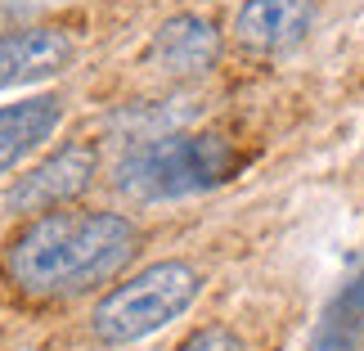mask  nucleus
<instances>
[{
	"mask_svg": "<svg viewBox=\"0 0 364 351\" xmlns=\"http://www.w3.org/2000/svg\"><path fill=\"white\" fill-rule=\"evenodd\" d=\"M139 252V226L104 207H54L9 234L0 271L23 298L68 302L108 284Z\"/></svg>",
	"mask_w": 364,
	"mask_h": 351,
	"instance_id": "f257e3e1",
	"label": "nucleus"
},
{
	"mask_svg": "<svg viewBox=\"0 0 364 351\" xmlns=\"http://www.w3.org/2000/svg\"><path fill=\"white\" fill-rule=\"evenodd\" d=\"M239 153L225 135L198 131V135H162L135 145L117 162L113 185L126 199L158 203V199H185V194L216 189L220 180L234 176Z\"/></svg>",
	"mask_w": 364,
	"mask_h": 351,
	"instance_id": "f03ea898",
	"label": "nucleus"
},
{
	"mask_svg": "<svg viewBox=\"0 0 364 351\" xmlns=\"http://www.w3.org/2000/svg\"><path fill=\"white\" fill-rule=\"evenodd\" d=\"M203 275L189 261H153L117 288H108L90 311V333L104 347H131L149 333L166 329L198 302Z\"/></svg>",
	"mask_w": 364,
	"mask_h": 351,
	"instance_id": "7ed1b4c3",
	"label": "nucleus"
},
{
	"mask_svg": "<svg viewBox=\"0 0 364 351\" xmlns=\"http://www.w3.org/2000/svg\"><path fill=\"white\" fill-rule=\"evenodd\" d=\"M95 172H100V153L86 140H68L63 149H54L46 162H36L27 176H18V185L9 189V207L27 216L54 212V207H68L77 194L90 189Z\"/></svg>",
	"mask_w": 364,
	"mask_h": 351,
	"instance_id": "20e7f679",
	"label": "nucleus"
},
{
	"mask_svg": "<svg viewBox=\"0 0 364 351\" xmlns=\"http://www.w3.org/2000/svg\"><path fill=\"white\" fill-rule=\"evenodd\" d=\"M144 59L162 77H203L220 63V32L203 14H176L153 32Z\"/></svg>",
	"mask_w": 364,
	"mask_h": 351,
	"instance_id": "39448f33",
	"label": "nucleus"
},
{
	"mask_svg": "<svg viewBox=\"0 0 364 351\" xmlns=\"http://www.w3.org/2000/svg\"><path fill=\"white\" fill-rule=\"evenodd\" d=\"M311 0H243V9L234 14V36L252 54H288L311 36Z\"/></svg>",
	"mask_w": 364,
	"mask_h": 351,
	"instance_id": "423d86ee",
	"label": "nucleus"
},
{
	"mask_svg": "<svg viewBox=\"0 0 364 351\" xmlns=\"http://www.w3.org/2000/svg\"><path fill=\"white\" fill-rule=\"evenodd\" d=\"M73 63V36L59 27H23L0 32V90L54 77Z\"/></svg>",
	"mask_w": 364,
	"mask_h": 351,
	"instance_id": "0eeeda50",
	"label": "nucleus"
},
{
	"mask_svg": "<svg viewBox=\"0 0 364 351\" xmlns=\"http://www.w3.org/2000/svg\"><path fill=\"white\" fill-rule=\"evenodd\" d=\"M59 122H63L59 95H36V100L0 108V176L14 172L23 158H32V153L59 131Z\"/></svg>",
	"mask_w": 364,
	"mask_h": 351,
	"instance_id": "6e6552de",
	"label": "nucleus"
},
{
	"mask_svg": "<svg viewBox=\"0 0 364 351\" xmlns=\"http://www.w3.org/2000/svg\"><path fill=\"white\" fill-rule=\"evenodd\" d=\"M360 338H364V271L333 298L311 338V351H360Z\"/></svg>",
	"mask_w": 364,
	"mask_h": 351,
	"instance_id": "1a4fd4ad",
	"label": "nucleus"
},
{
	"mask_svg": "<svg viewBox=\"0 0 364 351\" xmlns=\"http://www.w3.org/2000/svg\"><path fill=\"white\" fill-rule=\"evenodd\" d=\"M176 351H243V342H239V333L225 329V325H207L198 333H189Z\"/></svg>",
	"mask_w": 364,
	"mask_h": 351,
	"instance_id": "9d476101",
	"label": "nucleus"
}]
</instances>
